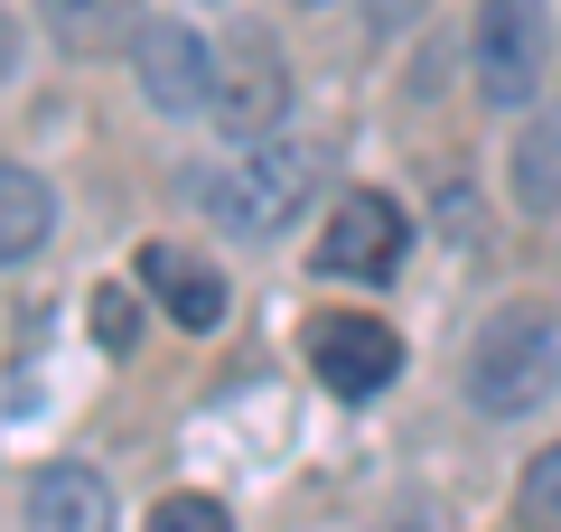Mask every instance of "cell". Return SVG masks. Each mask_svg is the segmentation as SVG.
<instances>
[{"label":"cell","instance_id":"obj_14","mask_svg":"<svg viewBox=\"0 0 561 532\" xmlns=\"http://www.w3.org/2000/svg\"><path fill=\"white\" fill-rule=\"evenodd\" d=\"M150 532H234V513H225L216 495H169V505L150 513Z\"/></svg>","mask_w":561,"mask_h":532},{"label":"cell","instance_id":"obj_13","mask_svg":"<svg viewBox=\"0 0 561 532\" xmlns=\"http://www.w3.org/2000/svg\"><path fill=\"white\" fill-rule=\"evenodd\" d=\"M515 523L524 532H561V449H542L515 486Z\"/></svg>","mask_w":561,"mask_h":532},{"label":"cell","instance_id":"obj_5","mask_svg":"<svg viewBox=\"0 0 561 532\" xmlns=\"http://www.w3.org/2000/svg\"><path fill=\"white\" fill-rule=\"evenodd\" d=\"M131 66H140L150 113H216V66H225V57H216L187 20H140Z\"/></svg>","mask_w":561,"mask_h":532},{"label":"cell","instance_id":"obj_2","mask_svg":"<svg viewBox=\"0 0 561 532\" xmlns=\"http://www.w3.org/2000/svg\"><path fill=\"white\" fill-rule=\"evenodd\" d=\"M552 383H561L552 309H534V299L496 309L478 327V346H468V402H478L486 420H515V412H534V402H552Z\"/></svg>","mask_w":561,"mask_h":532},{"label":"cell","instance_id":"obj_1","mask_svg":"<svg viewBox=\"0 0 561 532\" xmlns=\"http://www.w3.org/2000/svg\"><path fill=\"white\" fill-rule=\"evenodd\" d=\"M319 150L309 140H243L234 150V169H216V177H197V206L225 224V234H243V243H262V234H280V224L300 216L309 197H319Z\"/></svg>","mask_w":561,"mask_h":532},{"label":"cell","instance_id":"obj_16","mask_svg":"<svg viewBox=\"0 0 561 532\" xmlns=\"http://www.w3.org/2000/svg\"><path fill=\"white\" fill-rule=\"evenodd\" d=\"M375 20H383V28H393V20H402V0H375Z\"/></svg>","mask_w":561,"mask_h":532},{"label":"cell","instance_id":"obj_9","mask_svg":"<svg viewBox=\"0 0 561 532\" xmlns=\"http://www.w3.org/2000/svg\"><path fill=\"white\" fill-rule=\"evenodd\" d=\"M20 532H113V486L94 467H38L20 495Z\"/></svg>","mask_w":561,"mask_h":532},{"label":"cell","instance_id":"obj_6","mask_svg":"<svg viewBox=\"0 0 561 532\" xmlns=\"http://www.w3.org/2000/svg\"><path fill=\"white\" fill-rule=\"evenodd\" d=\"M280 113H290L280 47H272V38H234V47H225V66H216V113H206V122L243 150V140H272Z\"/></svg>","mask_w":561,"mask_h":532},{"label":"cell","instance_id":"obj_7","mask_svg":"<svg viewBox=\"0 0 561 532\" xmlns=\"http://www.w3.org/2000/svg\"><path fill=\"white\" fill-rule=\"evenodd\" d=\"M309 365H319V383L337 402H375L383 383L402 374V336L383 327V317H319V327H309Z\"/></svg>","mask_w":561,"mask_h":532},{"label":"cell","instance_id":"obj_11","mask_svg":"<svg viewBox=\"0 0 561 532\" xmlns=\"http://www.w3.org/2000/svg\"><path fill=\"white\" fill-rule=\"evenodd\" d=\"M47 234H57V197L38 187V169H28V159H10V169H0V253L28 262Z\"/></svg>","mask_w":561,"mask_h":532},{"label":"cell","instance_id":"obj_4","mask_svg":"<svg viewBox=\"0 0 561 532\" xmlns=\"http://www.w3.org/2000/svg\"><path fill=\"white\" fill-rule=\"evenodd\" d=\"M402 206L383 197V187H346L337 197V216L319 224V243H309V271H328V280H393V262H402Z\"/></svg>","mask_w":561,"mask_h":532},{"label":"cell","instance_id":"obj_12","mask_svg":"<svg viewBox=\"0 0 561 532\" xmlns=\"http://www.w3.org/2000/svg\"><path fill=\"white\" fill-rule=\"evenodd\" d=\"M515 197H524V216H552L561 206V131L552 122H534L515 140Z\"/></svg>","mask_w":561,"mask_h":532},{"label":"cell","instance_id":"obj_3","mask_svg":"<svg viewBox=\"0 0 561 532\" xmlns=\"http://www.w3.org/2000/svg\"><path fill=\"white\" fill-rule=\"evenodd\" d=\"M468 57H478V94L496 113H524L552 84V0H478Z\"/></svg>","mask_w":561,"mask_h":532},{"label":"cell","instance_id":"obj_17","mask_svg":"<svg viewBox=\"0 0 561 532\" xmlns=\"http://www.w3.org/2000/svg\"><path fill=\"white\" fill-rule=\"evenodd\" d=\"M300 10H319V0H300Z\"/></svg>","mask_w":561,"mask_h":532},{"label":"cell","instance_id":"obj_15","mask_svg":"<svg viewBox=\"0 0 561 532\" xmlns=\"http://www.w3.org/2000/svg\"><path fill=\"white\" fill-rule=\"evenodd\" d=\"M94 336H103V346H131V336H140V309H131V290H113V280H103V290H94Z\"/></svg>","mask_w":561,"mask_h":532},{"label":"cell","instance_id":"obj_10","mask_svg":"<svg viewBox=\"0 0 561 532\" xmlns=\"http://www.w3.org/2000/svg\"><path fill=\"white\" fill-rule=\"evenodd\" d=\"M38 20L66 57H113L140 38V0H38Z\"/></svg>","mask_w":561,"mask_h":532},{"label":"cell","instance_id":"obj_8","mask_svg":"<svg viewBox=\"0 0 561 532\" xmlns=\"http://www.w3.org/2000/svg\"><path fill=\"white\" fill-rule=\"evenodd\" d=\"M140 290L160 299V317L169 327H187V336H216L225 327V271L206 253H179V243H150V253H140Z\"/></svg>","mask_w":561,"mask_h":532}]
</instances>
